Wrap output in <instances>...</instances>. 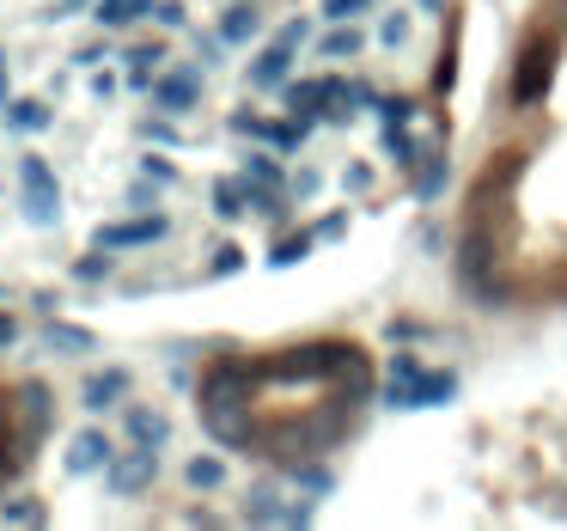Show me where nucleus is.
I'll return each mask as SVG.
<instances>
[{"label":"nucleus","instance_id":"f257e3e1","mask_svg":"<svg viewBox=\"0 0 567 531\" xmlns=\"http://www.w3.org/2000/svg\"><path fill=\"white\" fill-rule=\"evenodd\" d=\"M201 427H208V440H214V446H226V452L257 446L251 398H232V391H201Z\"/></svg>","mask_w":567,"mask_h":531},{"label":"nucleus","instance_id":"f03ea898","mask_svg":"<svg viewBox=\"0 0 567 531\" xmlns=\"http://www.w3.org/2000/svg\"><path fill=\"white\" fill-rule=\"evenodd\" d=\"M555 62H561V43H555V37H537L525 55H519V62H513V80H506L513 110H531V105H543V98H549Z\"/></svg>","mask_w":567,"mask_h":531},{"label":"nucleus","instance_id":"7ed1b4c3","mask_svg":"<svg viewBox=\"0 0 567 531\" xmlns=\"http://www.w3.org/2000/svg\"><path fill=\"white\" fill-rule=\"evenodd\" d=\"M19 184H25V220L31 226H55L62 220V184H55V172L31 153V160H19Z\"/></svg>","mask_w":567,"mask_h":531},{"label":"nucleus","instance_id":"20e7f679","mask_svg":"<svg viewBox=\"0 0 567 531\" xmlns=\"http://www.w3.org/2000/svg\"><path fill=\"white\" fill-rule=\"evenodd\" d=\"M153 477H159V452L153 446H134V440H129V452H122V458H110V465H105L110 495H146V489H153Z\"/></svg>","mask_w":567,"mask_h":531},{"label":"nucleus","instance_id":"39448f33","mask_svg":"<svg viewBox=\"0 0 567 531\" xmlns=\"http://www.w3.org/2000/svg\"><path fill=\"white\" fill-rule=\"evenodd\" d=\"M336 360H342V343H305V348H287V355L275 360V379H330Z\"/></svg>","mask_w":567,"mask_h":531},{"label":"nucleus","instance_id":"423d86ee","mask_svg":"<svg viewBox=\"0 0 567 531\" xmlns=\"http://www.w3.org/2000/svg\"><path fill=\"white\" fill-rule=\"evenodd\" d=\"M172 232L165 214H146V220H117V226H98V245L105 251H141V245H159Z\"/></svg>","mask_w":567,"mask_h":531},{"label":"nucleus","instance_id":"0eeeda50","mask_svg":"<svg viewBox=\"0 0 567 531\" xmlns=\"http://www.w3.org/2000/svg\"><path fill=\"white\" fill-rule=\"evenodd\" d=\"M330 386L342 391L348 403H367V398H372V355H360V348H348V343H342V360H336Z\"/></svg>","mask_w":567,"mask_h":531},{"label":"nucleus","instance_id":"6e6552de","mask_svg":"<svg viewBox=\"0 0 567 531\" xmlns=\"http://www.w3.org/2000/svg\"><path fill=\"white\" fill-rule=\"evenodd\" d=\"M196 98H201V74H196V67H177V74L153 80V105H159V110H172V117L196 110Z\"/></svg>","mask_w":567,"mask_h":531},{"label":"nucleus","instance_id":"1a4fd4ad","mask_svg":"<svg viewBox=\"0 0 567 531\" xmlns=\"http://www.w3.org/2000/svg\"><path fill=\"white\" fill-rule=\"evenodd\" d=\"M62 465H67V477H98V470L110 465V440L98 434V427H86V434L67 440V458H62Z\"/></svg>","mask_w":567,"mask_h":531},{"label":"nucleus","instance_id":"9d476101","mask_svg":"<svg viewBox=\"0 0 567 531\" xmlns=\"http://www.w3.org/2000/svg\"><path fill=\"white\" fill-rule=\"evenodd\" d=\"M117 403H129V372H122V367L92 372V379H86V391H79V410H92V415L117 410Z\"/></svg>","mask_w":567,"mask_h":531},{"label":"nucleus","instance_id":"9b49d317","mask_svg":"<svg viewBox=\"0 0 567 531\" xmlns=\"http://www.w3.org/2000/svg\"><path fill=\"white\" fill-rule=\"evenodd\" d=\"M287 74H293V50H287V43H269V50L251 62V86H257V93H287Z\"/></svg>","mask_w":567,"mask_h":531},{"label":"nucleus","instance_id":"f8f14e48","mask_svg":"<svg viewBox=\"0 0 567 531\" xmlns=\"http://www.w3.org/2000/svg\"><path fill=\"white\" fill-rule=\"evenodd\" d=\"M122 427H129L134 446H153V452L172 440V422H165L159 410H141V403H122Z\"/></svg>","mask_w":567,"mask_h":531},{"label":"nucleus","instance_id":"ddd939ff","mask_svg":"<svg viewBox=\"0 0 567 531\" xmlns=\"http://www.w3.org/2000/svg\"><path fill=\"white\" fill-rule=\"evenodd\" d=\"M458 398V372H415V386H410V410H439V403Z\"/></svg>","mask_w":567,"mask_h":531},{"label":"nucleus","instance_id":"4468645a","mask_svg":"<svg viewBox=\"0 0 567 531\" xmlns=\"http://www.w3.org/2000/svg\"><path fill=\"white\" fill-rule=\"evenodd\" d=\"M214 31H220V43H251L257 31H263V13H257L251 0H238V7H226V13H220V25H214Z\"/></svg>","mask_w":567,"mask_h":531},{"label":"nucleus","instance_id":"2eb2a0df","mask_svg":"<svg viewBox=\"0 0 567 531\" xmlns=\"http://www.w3.org/2000/svg\"><path fill=\"white\" fill-rule=\"evenodd\" d=\"M43 343H50L55 355H92L98 336H92V330H79V324H50V330H43Z\"/></svg>","mask_w":567,"mask_h":531},{"label":"nucleus","instance_id":"dca6fc26","mask_svg":"<svg viewBox=\"0 0 567 531\" xmlns=\"http://www.w3.org/2000/svg\"><path fill=\"white\" fill-rule=\"evenodd\" d=\"M244 202H251V177H232V184H214V214H220V220H238V214H251L244 208Z\"/></svg>","mask_w":567,"mask_h":531},{"label":"nucleus","instance_id":"f3484780","mask_svg":"<svg viewBox=\"0 0 567 531\" xmlns=\"http://www.w3.org/2000/svg\"><path fill=\"white\" fill-rule=\"evenodd\" d=\"M317 245V226H305V232H287L281 245H269V269H293L305 263V251Z\"/></svg>","mask_w":567,"mask_h":531},{"label":"nucleus","instance_id":"a211bd4d","mask_svg":"<svg viewBox=\"0 0 567 531\" xmlns=\"http://www.w3.org/2000/svg\"><path fill=\"white\" fill-rule=\"evenodd\" d=\"M324 98H330V86H324V80H299V86H287V105H293V117H299V122H317V117H324V110H317Z\"/></svg>","mask_w":567,"mask_h":531},{"label":"nucleus","instance_id":"6ab92c4d","mask_svg":"<svg viewBox=\"0 0 567 531\" xmlns=\"http://www.w3.org/2000/svg\"><path fill=\"white\" fill-rule=\"evenodd\" d=\"M50 415H55L50 386H43V379H31V386H25V427H31V440L50 434Z\"/></svg>","mask_w":567,"mask_h":531},{"label":"nucleus","instance_id":"aec40b11","mask_svg":"<svg viewBox=\"0 0 567 531\" xmlns=\"http://www.w3.org/2000/svg\"><path fill=\"white\" fill-rule=\"evenodd\" d=\"M184 483H189V489H201V495L226 489V458H214V452H208V458H189V465H184Z\"/></svg>","mask_w":567,"mask_h":531},{"label":"nucleus","instance_id":"412c9836","mask_svg":"<svg viewBox=\"0 0 567 531\" xmlns=\"http://www.w3.org/2000/svg\"><path fill=\"white\" fill-rule=\"evenodd\" d=\"M146 13H153V0H98V25H110V31L134 25V19H146Z\"/></svg>","mask_w":567,"mask_h":531},{"label":"nucleus","instance_id":"4be33fe9","mask_svg":"<svg viewBox=\"0 0 567 531\" xmlns=\"http://www.w3.org/2000/svg\"><path fill=\"white\" fill-rule=\"evenodd\" d=\"M244 519H251V525H287V507H281V495L263 483V489L251 495V507H244Z\"/></svg>","mask_w":567,"mask_h":531},{"label":"nucleus","instance_id":"5701e85b","mask_svg":"<svg viewBox=\"0 0 567 531\" xmlns=\"http://www.w3.org/2000/svg\"><path fill=\"white\" fill-rule=\"evenodd\" d=\"M446 177H451V165L439 160V153H427V165L415 172V202H439V189H446Z\"/></svg>","mask_w":567,"mask_h":531},{"label":"nucleus","instance_id":"b1692460","mask_svg":"<svg viewBox=\"0 0 567 531\" xmlns=\"http://www.w3.org/2000/svg\"><path fill=\"white\" fill-rule=\"evenodd\" d=\"M7 122L25 129V134H37V129H50V105H43V98H19V105L7 110Z\"/></svg>","mask_w":567,"mask_h":531},{"label":"nucleus","instance_id":"393cba45","mask_svg":"<svg viewBox=\"0 0 567 531\" xmlns=\"http://www.w3.org/2000/svg\"><path fill=\"white\" fill-rule=\"evenodd\" d=\"M317 55H324V62H348V55H360V31H330V37H317Z\"/></svg>","mask_w":567,"mask_h":531},{"label":"nucleus","instance_id":"a878e982","mask_svg":"<svg viewBox=\"0 0 567 531\" xmlns=\"http://www.w3.org/2000/svg\"><path fill=\"white\" fill-rule=\"evenodd\" d=\"M305 129H312V122H263V141L281 147V153H293V147L305 141Z\"/></svg>","mask_w":567,"mask_h":531},{"label":"nucleus","instance_id":"bb28decb","mask_svg":"<svg viewBox=\"0 0 567 531\" xmlns=\"http://www.w3.org/2000/svg\"><path fill=\"white\" fill-rule=\"evenodd\" d=\"M0 519H7V525H43L50 513H43V501L31 495V501H7V507H0Z\"/></svg>","mask_w":567,"mask_h":531},{"label":"nucleus","instance_id":"cd10ccee","mask_svg":"<svg viewBox=\"0 0 567 531\" xmlns=\"http://www.w3.org/2000/svg\"><path fill=\"white\" fill-rule=\"evenodd\" d=\"M105 275H110V251H105V245H98L92 257H79V263H74V281H105Z\"/></svg>","mask_w":567,"mask_h":531},{"label":"nucleus","instance_id":"c85d7f7f","mask_svg":"<svg viewBox=\"0 0 567 531\" xmlns=\"http://www.w3.org/2000/svg\"><path fill=\"white\" fill-rule=\"evenodd\" d=\"M244 177H257V184H281V165L269 160V153H251V160H244Z\"/></svg>","mask_w":567,"mask_h":531},{"label":"nucleus","instance_id":"c756f323","mask_svg":"<svg viewBox=\"0 0 567 531\" xmlns=\"http://www.w3.org/2000/svg\"><path fill=\"white\" fill-rule=\"evenodd\" d=\"M299 483H305L312 495H330V489H336V477H330L324 465H299Z\"/></svg>","mask_w":567,"mask_h":531},{"label":"nucleus","instance_id":"7c9ffc66","mask_svg":"<svg viewBox=\"0 0 567 531\" xmlns=\"http://www.w3.org/2000/svg\"><path fill=\"white\" fill-rule=\"evenodd\" d=\"M372 0H324V19H336V25H342V19H355V13H367Z\"/></svg>","mask_w":567,"mask_h":531},{"label":"nucleus","instance_id":"2f4dec72","mask_svg":"<svg viewBox=\"0 0 567 531\" xmlns=\"http://www.w3.org/2000/svg\"><path fill=\"white\" fill-rule=\"evenodd\" d=\"M415 372H422V360H415V355H396V360H391V386H415Z\"/></svg>","mask_w":567,"mask_h":531},{"label":"nucleus","instance_id":"473e14b6","mask_svg":"<svg viewBox=\"0 0 567 531\" xmlns=\"http://www.w3.org/2000/svg\"><path fill=\"white\" fill-rule=\"evenodd\" d=\"M379 37H384V43H391V50H396V43L410 37V19H403V13H391V19H384V25H379Z\"/></svg>","mask_w":567,"mask_h":531},{"label":"nucleus","instance_id":"72a5a7b5","mask_svg":"<svg viewBox=\"0 0 567 531\" xmlns=\"http://www.w3.org/2000/svg\"><path fill=\"white\" fill-rule=\"evenodd\" d=\"M141 172L153 177V184H177V172H172L165 160H159V153H146V160H141Z\"/></svg>","mask_w":567,"mask_h":531},{"label":"nucleus","instance_id":"f704fd0d","mask_svg":"<svg viewBox=\"0 0 567 531\" xmlns=\"http://www.w3.org/2000/svg\"><path fill=\"white\" fill-rule=\"evenodd\" d=\"M153 19L159 25H184V7L177 0H153Z\"/></svg>","mask_w":567,"mask_h":531},{"label":"nucleus","instance_id":"c9c22d12","mask_svg":"<svg viewBox=\"0 0 567 531\" xmlns=\"http://www.w3.org/2000/svg\"><path fill=\"white\" fill-rule=\"evenodd\" d=\"M238 263H244V257H238L232 245H226V251H214V275H238Z\"/></svg>","mask_w":567,"mask_h":531},{"label":"nucleus","instance_id":"e433bc0d","mask_svg":"<svg viewBox=\"0 0 567 531\" xmlns=\"http://www.w3.org/2000/svg\"><path fill=\"white\" fill-rule=\"evenodd\" d=\"M342 184L355 189V196H367V189H372V172H367V165H348V177H342Z\"/></svg>","mask_w":567,"mask_h":531},{"label":"nucleus","instance_id":"4c0bfd02","mask_svg":"<svg viewBox=\"0 0 567 531\" xmlns=\"http://www.w3.org/2000/svg\"><path fill=\"white\" fill-rule=\"evenodd\" d=\"M122 62H134V67H153V62H165V55H159L153 43H141V50H129V55H122Z\"/></svg>","mask_w":567,"mask_h":531},{"label":"nucleus","instance_id":"58836bf2","mask_svg":"<svg viewBox=\"0 0 567 531\" xmlns=\"http://www.w3.org/2000/svg\"><path fill=\"white\" fill-rule=\"evenodd\" d=\"M317 189H324V177H317V172H299V177H293V196H317Z\"/></svg>","mask_w":567,"mask_h":531},{"label":"nucleus","instance_id":"ea45409f","mask_svg":"<svg viewBox=\"0 0 567 531\" xmlns=\"http://www.w3.org/2000/svg\"><path fill=\"white\" fill-rule=\"evenodd\" d=\"M275 43H287V50H293V43H305V19H287V25H281V37Z\"/></svg>","mask_w":567,"mask_h":531},{"label":"nucleus","instance_id":"a19ab883","mask_svg":"<svg viewBox=\"0 0 567 531\" xmlns=\"http://www.w3.org/2000/svg\"><path fill=\"white\" fill-rule=\"evenodd\" d=\"M287 525H312V501H293L287 507Z\"/></svg>","mask_w":567,"mask_h":531},{"label":"nucleus","instance_id":"79ce46f5","mask_svg":"<svg viewBox=\"0 0 567 531\" xmlns=\"http://www.w3.org/2000/svg\"><path fill=\"white\" fill-rule=\"evenodd\" d=\"M13 343H19V324L7 318V312H0V348H13Z\"/></svg>","mask_w":567,"mask_h":531},{"label":"nucleus","instance_id":"37998d69","mask_svg":"<svg viewBox=\"0 0 567 531\" xmlns=\"http://www.w3.org/2000/svg\"><path fill=\"white\" fill-rule=\"evenodd\" d=\"M86 7H92V0H67V13H86Z\"/></svg>","mask_w":567,"mask_h":531},{"label":"nucleus","instance_id":"c03bdc74","mask_svg":"<svg viewBox=\"0 0 567 531\" xmlns=\"http://www.w3.org/2000/svg\"><path fill=\"white\" fill-rule=\"evenodd\" d=\"M0 98H7V74H0Z\"/></svg>","mask_w":567,"mask_h":531},{"label":"nucleus","instance_id":"a18cd8bd","mask_svg":"<svg viewBox=\"0 0 567 531\" xmlns=\"http://www.w3.org/2000/svg\"><path fill=\"white\" fill-rule=\"evenodd\" d=\"M422 7H439V0H422Z\"/></svg>","mask_w":567,"mask_h":531}]
</instances>
